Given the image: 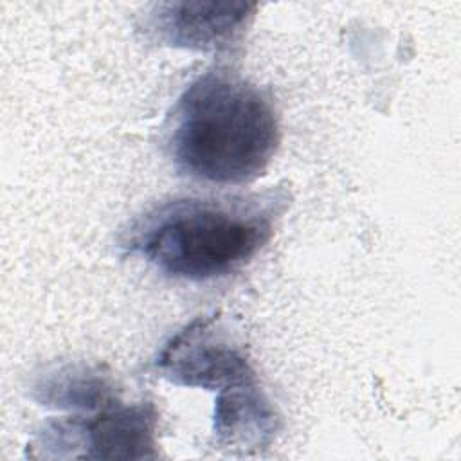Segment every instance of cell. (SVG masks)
<instances>
[{
  "mask_svg": "<svg viewBox=\"0 0 461 461\" xmlns=\"http://www.w3.org/2000/svg\"><path fill=\"white\" fill-rule=\"evenodd\" d=\"M288 207L283 187L238 196H182L137 216L122 230L124 256H139L169 277L209 281L249 263Z\"/></svg>",
  "mask_w": 461,
  "mask_h": 461,
  "instance_id": "obj_1",
  "label": "cell"
},
{
  "mask_svg": "<svg viewBox=\"0 0 461 461\" xmlns=\"http://www.w3.org/2000/svg\"><path fill=\"white\" fill-rule=\"evenodd\" d=\"M38 400L56 407H83L86 411L103 407L117 396L106 376L85 366L56 367L36 382Z\"/></svg>",
  "mask_w": 461,
  "mask_h": 461,
  "instance_id": "obj_6",
  "label": "cell"
},
{
  "mask_svg": "<svg viewBox=\"0 0 461 461\" xmlns=\"http://www.w3.org/2000/svg\"><path fill=\"white\" fill-rule=\"evenodd\" d=\"M153 366L173 384L218 394L258 382L243 348L212 317H198L176 331L162 346Z\"/></svg>",
  "mask_w": 461,
  "mask_h": 461,
  "instance_id": "obj_3",
  "label": "cell"
},
{
  "mask_svg": "<svg viewBox=\"0 0 461 461\" xmlns=\"http://www.w3.org/2000/svg\"><path fill=\"white\" fill-rule=\"evenodd\" d=\"M157 411L153 403L124 405L113 400L92 418L74 416L49 421L38 439L40 447L70 448L68 456L101 459H144L155 457Z\"/></svg>",
  "mask_w": 461,
  "mask_h": 461,
  "instance_id": "obj_4",
  "label": "cell"
},
{
  "mask_svg": "<svg viewBox=\"0 0 461 461\" xmlns=\"http://www.w3.org/2000/svg\"><path fill=\"white\" fill-rule=\"evenodd\" d=\"M281 131L272 101L229 70L198 76L169 117L167 151L178 173L207 184H245L270 164Z\"/></svg>",
  "mask_w": 461,
  "mask_h": 461,
  "instance_id": "obj_2",
  "label": "cell"
},
{
  "mask_svg": "<svg viewBox=\"0 0 461 461\" xmlns=\"http://www.w3.org/2000/svg\"><path fill=\"white\" fill-rule=\"evenodd\" d=\"M249 2H162L144 16V29L160 43L191 50L229 47L254 16Z\"/></svg>",
  "mask_w": 461,
  "mask_h": 461,
  "instance_id": "obj_5",
  "label": "cell"
}]
</instances>
